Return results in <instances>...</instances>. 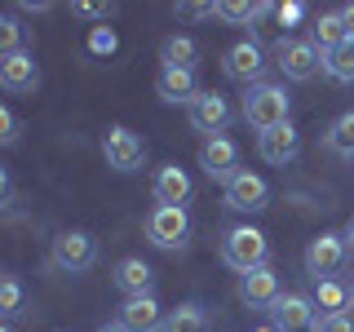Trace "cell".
<instances>
[{
  "instance_id": "6da1fadb",
  "label": "cell",
  "mask_w": 354,
  "mask_h": 332,
  "mask_svg": "<svg viewBox=\"0 0 354 332\" xmlns=\"http://www.w3.org/2000/svg\"><path fill=\"white\" fill-rule=\"evenodd\" d=\"M243 120H248L257 133H270V129L288 124V93H283V84L248 89V98H243Z\"/></svg>"
},
{
  "instance_id": "7a4b0ae2",
  "label": "cell",
  "mask_w": 354,
  "mask_h": 332,
  "mask_svg": "<svg viewBox=\"0 0 354 332\" xmlns=\"http://www.w3.org/2000/svg\"><path fill=\"white\" fill-rule=\"evenodd\" d=\"M221 257H226V266H235L239 275H248V270H261V266H266L270 243H266L261 230L235 226V230H226V239H221Z\"/></svg>"
},
{
  "instance_id": "3957f363",
  "label": "cell",
  "mask_w": 354,
  "mask_h": 332,
  "mask_svg": "<svg viewBox=\"0 0 354 332\" xmlns=\"http://www.w3.org/2000/svg\"><path fill=\"white\" fill-rule=\"evenodd\" d=\"M102 155H106L111 169H120V173H138V169H142V160H147V142H142L133 129L115 124V129H106V138H102Z\"/></svg>"
},
{
  "instance_id": "277c9868",
  "label": "cell",
  "mask_w": 354,
  "mask_h": 332,
  "mask_svg": "<svg viewBox=\"0 0 354 332\" xmlns=\"http://www.w3.org/2000/svg\"><path fill=\"white\" fill-rule=\"evenodd\" d=\"M279 66L288 80L306 84L319 75V66H324V49H319L315 40H279Z\"/></svg>"
},
{
  "instance_id": "5b68a950",
  "label": "cell",
  "mask_w": 354,
  "mask_h": 332,
  "mask_svg": "<svg viewBox=\"0 0 354 332\" xmlns=\"http://www.w3.org/2000/svg\"><path fill=\"white\" fill-rule=\"evenodd\" d=\"M93 261H97V243H93L88 230H62V235L53 239V266H58V270L80 275Z\"/></svg>"
},
{
  "instance_id": "8992f818",
  "label": "cell",
  "mask_w": 354,
  "mask_h": 332,
  "mask_svg": "<svg viewBox=\"0 0 354 332\" xmlns=\"http://www.w3.org/2000/svg\"><path fill=\"white\" fill-rule=\"evenodd\" d=\"M147 235H151L155 248H182L186 235H191V217H186V208L155 204V213L147 217Z\"/></svg>"
},
{
  "instance_id": "52a82bcc",
  "label": "cell",
  "mask_w": 354,
  "mask_h": 332,
  "mask_svg": "<svg viewBox=\"0 0 354 332\" xmlns=\"http://www.w3.org/2000/svg\"><path fill=\"white\" fill-rule=\"evenodd\" d=\"M270 319H274V332H319V319H315V302L310 297H297L288 293L270 306Z\"/></svg>"
},
{
  "instance_id": "ba28073f",
  "label": "cell",
  "mask_w": 354,
  "mask_h": 332,
  "mask_svg": "<svg viewBox=\"0 0 354 332\" xmlns=\"http://www.w3.org/2000/svg\"><path fill=\"white\" fill-rule=\"evenodd\" d=\"M226 75H230V80H239V84H252V89H257L261 75H266V53H261V44H252V40L230 44V49H226Z\"/></svg>"
},
{
  "instance_id": "9c48e42d",
  "label": "cell",
  "mask_w": 354,
  "mask_h": 332,
  "mask_svg": "<svg viewBox=\"0 0 354 332\" xmlns=\"http://www.w3.org/2000/svg\"><path fill=\"white\" fill-rule=\"evenodd\" d=\"M341 266H346V239H341V235H319V239H310V248H306V270L315 275V279H332Z\"/></svg>"
},
{
  "instance_id": "30bf717a",
  "label": "cell",
  "mask_w": 354,
  "mask_h": 332,
  "mask_svg": "<svg viewBox=\"0 0 354 332\" xmlns=\"http://www.w3.org/2000/svg\"><path fill=\"white\" fill-rule=\"evenodd\" d=\"M226 120H230V107H226V98H221L217 89H199V93L191 98V124L199 133L217 138V133L226 129Z\"/></svg>"
},
{
  "instance_id": "8fae6325",
  "label": "cell",
  "mask_w": 354,
  "mask_h": 332,
  "mask_svg": "<svg viewBox=\"0 0 354 332\" xmlns=\"http://www.w3.org/2000/svg\"><path fill=\"white\" fill-rule=\"evenodd\" d=\"M266 182L257 173H248V169H239L235 177L226 182V204L235 208V213H257V208H266Z\"/></svg>"
},
{
  "instance_id": "7c38bea8",
  "label": "cell",
  "mask_w": 354,
  "mask_h": 332,
  "mask_svg": "<svg viewBox=\"0 0 354 332\" xmlns=\"http://www.w3.org/2000/svg\"><path fill=\"white\" fill-rule=\"evenodd\" d=\"M199 164H204V173L213 177V182H221L226 186L230 177L239 173V151H235V142L230 138H208V147H204V155H199Z\"/></svg>"
},
{
  "instance_id": "4fadbf2b",
  "label": "cell",
  "mask_w": 354,
  "mask_h": 332,
  "mask_svg": "<svg viewBox=\"0 0 354 332\" xmlns=\"http://www.w3.org/2000/svg\"><path fill=\"white\" fill-rule=\"evenodd\" d=\"M0 84L9 89V93H36L40 84V66L31 53H9V58H0Z\"/></svg>"
},
{
  "instance_id": "5bb4252c",
  "label": "cell",
  "mask_w": 354,
  "mask_h": 332,
  "mask_svg": "<svg viewBox=\"0 0 354 332\" xmlns=\"http://www.w3.org/2000/svg\"><path fill=\"white\" fill-rule=\"evenodd\" d=\"M164 319L160 315V302L155 297H129L124 306H120V328L124 332H164Z\"/></svg>"
},
{
  "instance_id": "9a60e30c",
  "label": "cell",
  "mask_w": 354,
  "mask_h": 332,
  "mask_svg": "<svg viewBox=\"0 0 354 332\" xmlns=\"http://www.w3.org/2000/svg\"><path fill=\"white\" fill-rule=\"evenodd\" d=\"M257 151H261L266 164H292L297 151H301V133L292 124H279V129H270V133L257 138Z\"/></svg>"
},
{
  "instance_id": "2e32d148",
  "label": "cell",
  "mask_w": 354,
  "mask_h": 332,
  "mask_svg": "<svg viewBox=\"0 0 354 332\" xmlns=\"http://www.w3.org/2000/svg\"><path fill=\"white\" fill-rule=\"evenodd\" d=\"M186 199H191V177H186V169H177V164H164V169L155 173V204L182 208Z\"/></svg>"
},
{
  "instance_id": "e0dca14e",
  "label": "cell",
  "mask_w": 354,
  "mask_h": 332,
  "mask_svg": "<svg viewBox=\"0 0 354 332\" xmlns=\"http://www.w3.org/2000/svg\"><path fill=\"white\" fill-rule=\"evenodd\" d=\"M239 297H243L248 306H274V302H279V279H274L270 266L243 275V279H239Z\"/></svg>"
},
{
  "instance_id": "ac0fdd59",
  "label": "cell",
  "mask_w": 354,
  "mask_h": 332,
  "mask_svg": "<svg viewBox=\"0 0 354 332\" xmlns=\"http://www.w3.org/2000/svg\"><path fill=\"white\" fill-rule=\"evenodd\" d=\"M155 93H160L164 102H186V107H191V98L199 93V89H195V71H182V66H164V71L155 75Z\"/></svg>"
},
{
  "instance_id": "d6986e66",
  "label": "cell",
  "mask_w": 354,
  "mask_h": 332,
  "mask_svg": "<svg viewBox=\"0 0 354 332\" xmlns=\"http://www.w3.org/2000/svg\"><path fill=\"white\" fill-rule=\"evenodd\" d=\"M151 279H155V270L142 257H124L115 266V284L124 297H151Z\"/></svg>"
},
{
  "instance_id": "ffe728a7",
  "label": "cell",
  "mask_w": 354,
  "mask_h": 332,
  "mask_svg": "<svg viewBox=\"0 0 354 332\" xmlns=\"http://www.w3.org/2000/svg\"><path fill=\"white\" fill-rule=\"evenodd\" d=\"M310 40H315L324 53L341 49V44L350 40V31H346V18H341V9H337V14H319V22L310 27Z\"/></svg>"
},
{
  "instance_id": "44dd1931",
  "label": "cell",
  "mask_w": 354,
  "mask_h": 332,
  "mask_svg": "<svg viewBox=\"0 0 354 332\" xmlns=\"http://www.w3.org/2000/svg\"><path fill=\"white\" fill-rule=\"evenodd\" d=\"M160 58H164V66H182V71H195L199 49H195V40H191V36H169V40H164V49H160Z\"/></svg>"
},
{
  "instance_id": "7402d4cb",
  "label": "cell",
  "mask_w": 354,
  "mask_h": 332,
  "mask_svg": "<svg viewBox=\"0 0 354 332\" xmlns=\"http://www.w3.org/2000/svg\"><path fill=\"white\" fill-rule=\"evenodd\" d=\"M164 332H208V315L199 306H177L169 310V319H164Z\"/></svg>"
},
{
  "instance_id": "603a6c76",
  "label": "cell",
  "mask_w": 354,
  "mask_h": 332,
  "mask_svg": "<svg viewBox=\"0 0 354 332\" xmlns=\"http://www.w3.org/2000/svg\"><path fill=\"white\" fill-rule=\"evenodd\" d=\"M324 71H328L337 84H354V40H346L341 49L324 53Z\"/></svg>"
},
{
  "instance_id": "cb8c5ba5",
  "label": "cell",
  "mask_w": 354,
  "mask_h": 332,
  "mask_svg": "<svg viewBox=\"0 0 354 332\" xmlns=\"http://www.w3.org/2000/svg\"><path fill=\"white\" fill-rule=\"evenodd\" d=\"M346 302H350V288H341L337 279H319V288H315V306L324 310V315H341V310H346Z\"/></svg>"
},
{
  "instance_id": "d4e9b609",
  "label": "cell",
  "mask_w": 354,
  "mask_h": 332,
  "mask_svg": "<svg viewBox=\"0 0 354 332\" xmlns=\"http://www.w3.org/2000/svg\"><path fill=\"white\" fill-rule=\"evenodd\" d=\"M328 147L337 155H346V160H354V111H346V116L328 129Z\"/></svg>"
},
{
  "instance_id": "484cf974",
  "label": "cell",
  "mask_w": 354,
  "mask_h": 332,
  "mask_svg": "<svg viewBox=\"0 0 354 332\" xmlns=\"http://www.w3.org/2000/svg\"><path fill=\"white\" fill-rule=\"evenodd\" d=\"M257 14H266V5H239V0H221L217 5V18L226 22H252Z\"/></svg>"
},
{
  "instance_id": "4316f807",
  "label": "cell",
  "mask_w": 354,
  "mask_h": 332,
  "mask_svg": "<svg viewBox=\"0 0 354 332\" xmlns=\"http://www.w3.org/2000/svg\"><path fill=\"white\" fill-rule=\"evenodd\" d=\"M115 31L111 27H93L88 31V53H97V58H106V53H115Z\"/></svg>"
},
{
  "instance_id": "83f0119b",
  "label": "cell",
  "mask_w": 354,
  "mask_h": 332,
  "mask_svg": "<svg viewBox=\"0 0 354 332\" xmlns=\"http://www.w3.org/2000/svg\"><path fill=\"white\" fill-rule=\"evenodd\" d=\"M18 40H22V27H18L14 18H5V22H0V53H5V58H9V53H18Z\"/></svg>"
},
{
  "instance_id": "f1b7e54d",
  "label": "cell",
  "mask_w": 354,
  "mask_h": 332,
  "mask_svg": "<svg viewBox=\"0 0 354 332\" xmlns=\"http://www.w3.org/2000/svg\"><path fill=\"white\" fill-rule=\"evenodd\" d=\"M18 306H22V288H18V279H5L0 284V310H5V315H18Z\"/></svg>"
},
{
  "instance_id": "f546056e",
  "label": "cell",
  "mask_w": 354,
  "mask_h": 332,
  "mask_svg": "<svg viewBox=\"0 0 354 332\" xmlns=\"http://www.w3.org/2000/svg\"><path fill=\"white\" fill-rule=\"evenodd\" d=\"M71 14H80V18H111V14H115V5H97V0H80V5H71Z\"/></svg>"
},
{
  "instance_id": "4dcf8cb0",
  "label": "cell",
  "mask_w": 354,
  "mask_h": 332,
  "mask_svg": "<svg viewBox=\"0 0 354 332\" xmlns=\"http://www.w3.org/2000/svg\"><path fill=\"white\" fill-rule=\"evenodd\" d=\"M319 332H354V319L341 310V315H324L319 319Z\"/></svg>"
},
{
  "instance_id": "1f68e13d",
  "label": "cell",
  "mask_w": 354,
  "mask_h": 332,
  "mask_svg": "<svg viewBox=\"0 0 354 332\" xmlns=\"http://www.w3.org/2000/svg\"><path fill=\"white\" fill-rule=\"evenodd\" d=\"M274 18H279V27H292V22L306 18V5H297V0H288V5L274 9Z\"/></svg>"
},
{
  "instance_id": "d6a6232c",
  "label": "cell",
  "mask_w": 354,
  "mask_h": 332,
  "mask_svg": "<svg viewBox=\"0 0 354 332\" xmlns=\"http://www.w3.org/2000/svg\"><path fill=\"white\" fill-rule=\"evenodd\" d=\"M177 14L182 18H213L217 5H177Z\"/></svg>"
},
{
  "instance_id": "836d02e7",
  "label": "cell",
  "mask_w": 354,
  "mask_h": 332,
  "mask_svg": "<svg viewBox=\"0 0 354 332\" xmlns=\"http://www.w3.org/2000/svg\"><path fill=\"white\" fill-rule=\"evenodd\" d=\"M14 129H18V124H14V116H9V111L0 107V142H14V138H18Z\"/></svg>"
},
{
  "instance_id": "e575fe53",
  "label": "cell",
  "mask_w": 354,
  "mask_h": 332,
  "mask_svg": "<svg viewBox=\"0 0 354 332\" xmlns=\"http://www.w3.org/2000/svg\"><path fill=\"white\" fill-rule=\"evenodd\" d=\"M341 18H346V31H350V40H354V5L341 9Z\"/></svg>"
},
{
  "instance_id": "d590c367",
  "label": "cell",
  "mask_w": 354,
  "mask_h": 332,
  "mask_svg": "<svg viewBox=\"0 0 354 332\" xmlns=\"http://www.w3.org/2000/svg\"><path fill=\"white\" fill-rule=\"evenodd\" d=\"M346 243H354V217H350V226H346Z\"/></svg>"
},
{
  "instance_id": "8d00e7d4",
  "label": "cell",
  "mask_w": 354,
  "mask_h": 332,
  "mask_svg": "<svg viewBox=\"0 0 354 332\" xmlns=\"http://www.w3.org/2000/svg\"><path fill=\"white\" fill-rule=\"evenodd\" d=\"M97 332H124V328H120V324H115V328H97Z\"/></svg>"
},
{
  "instance_id": "74e56055",
  "label": "cell",
  "mask_w": 354,
  "mask_h": 332,
  "mask_svg": "<svg viewBox=\"0 0 354 332\" xmlns=\"http://www.w3.org/2000/svg\"><path fill=\"white\" fill-rule=\"evenodd\" d=\"M350 302H354V284H350Z\"/></svg>"
},
{
  "instance_id": "f35d334b",
  "label": "cell",
  "mask_w": 354,
  "mask_h": 332,
  "mask_svg": "<svg viewBox=\"0 0 354 332\" xmlns=\"http://www.w3.org/2000/svg\"><path fill=\"white\" fill-rule=\"evenodd\" d=\"M257 332H274V328H257Z\"/></svg>"
},
{
  "instance_id": "ab89813d",
  "label": "cell",
  "mask_w": 354,
  "mask_h": 332,
  "mask_svg": "<svg viewBox=\"0 0 354 332\" xmlns=\"http://www.w3.org/2000/svg\"><path fill=\"white\" fill-rule=\"evenodd\" d=\"M5 332H9V328H5Z\"/></svg>"
}]
</instances>
